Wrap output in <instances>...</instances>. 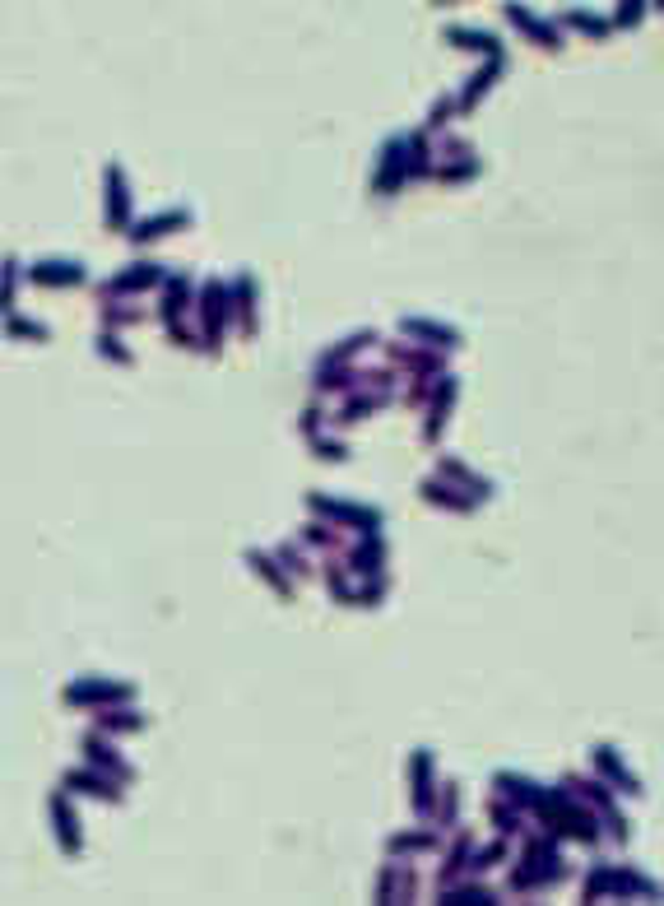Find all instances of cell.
Instances as JSON below:
<instances>
[{"mask_svg": "<svg viewBox=\"0 0 664 906\" xmlns=\"http://www.w3.org/2000/svg\"><path fill=\"white\" fill-rule=\"evenodd\" d=\"M251 288H256V284H251V275H242V279H237V312H242L246 335L256 331V316H251V307H256V303H251Z\"/></svg>", "mask_w": 664, "mask_h": 906, "instance_id": "23", "label": "cell"}, {"mask_svg": "<svg viewBox=\"0 0 664 906\" xmlns=\"http://www.w3.org/2000/svg\"><path fill=\"white\" fill-rule=\"evenodd\" d=\"M641 10H646V5H622L618 23H637V19H641Z\"/></svg>", "mask_w": 664, "mask_h": 906, "instance_id": "32", "label": "cell"}, {"mask_svg": "<svg viewBox=\"0 0 664 906\" xmlns=\"http://www.w3.org/2000/svg\"><path fill=\"white\" fill-rule=\"evenodd\" d=\"M51 818H56V832H60V851L75 855L79 851V818L70 814L66 795H51Z\"/></svg>", "mask_w": 664, "mask_h": 906, "instance_id": "10", "label": "cell"}, {"mask_svg": "<svg viewBox=\"0 0 664 906\" xmlns=\"http://www.w3.org/2000/svg\"><path fill=\"white\" fill-rule=\"evenodd\" d=\"M84 753H88V762H98V767H107V771L116 776V781H131V776H135L131 767H125V762H121V758H116V753L107 749V743H103V739H93V734L84 739Z\"/></svg>", "mask_w": 664, "mask_h": 906, "instance_id": "15", "label": "cell"}, {"mask_svg": "<svg viewBox=\"0 0 664 906\" xmlns=\"http://www.w3.org/2000/svg\"><path fill=\"white\" fill-rule=\"evenodd\" d=\"M432 846V836L428 832H414V836H395L391 841V851H428Z\"/></svg>", "mask_w": 664, "mask_h": 906, "instance_id": "26", "label": "cell"}, {"mask_svg": "<svg viewBox=\"0 0 664 906\" xmlns=\"http://www.w3.org/2000/svg\"><path fill=\"white\" fill-rule=\"evenodd\" d=\"M311 511H326L330 521H344V526H354V530H363V535H376V530H382V511L349 507V502H330V498H321V493L311 498Z\"/></svg>", "mask_w": 664, "mask_h": 906, "instance_id": "3", "label": "cell"}, {"mask_svg": "<svg viewBox=\"0 0 664 906\" xmlns=\"http://www.w3.org/2000/svg\"><path fill=\"white\" fill-rule=\"evenodd\" d=\"M307 535H311L316 544H335V535H330L326 526H307Z\"/></svg>", "mask_w": 664, "mask_h": 906, "instance_id": "33", "label": "cell"}, {"mask_svg": "<svg viewBox=\"0 0 664 906\" xmlns=\"http://www.w3.org/2000/svg\"><path fill=\"white\" fill-rule=\"evenodd\" d=\"M590 762H595L599 771H604L609 781H618V790H622V795H641V781H637V776H632V771L618 762V753L609 749V743H599V749H590Z\"/></svg>", "mask_w": 664, "mask_h": 906, "instance_id": "7", "label": "cell"}, {"mask_svg": "<svg viewBox=\"0 0 664 906\" xmlns=\"http://www.w3.org/2000/svg\"><path fill=\"white\" fill-rule=\"evenodd\" d=\"M432 753L428 749H419L414 753V804H419V814H428V804H432Z\"/></svg>", "mask_w": 664, "mask_h": 906, "instance_id": "17", "label": "cell"}, {"mask_svg": "<svg viewBox=\"0 0 664 906\" xmlns=\"http://www.w3.org/2000/svg\"><path fill=\"white\" fill-rule=\"evenodd\" d=\"M553 879H562V855H558V846H553L549 836H534L530 846H525V864L512 873V888L530 892V888H544Z\"/></svg>", "mask_w": 664, "mask_h": 906, "instance_id": "1", "label": "cell"}, {"mask_svg": "<svg viewBox=\"0 0 664 906\" xmlns=\"http://www.w3.org/2000/svg\"><path fill=\"white\" fill-rule=\"evenodd\" d=\"M423 498L437 502V507H456V511L474 507V498H456V489H441V483H423Z\"/></svg>", "mask_w": 664, "mask_h": 906, "instance_id": "21", "label": "cell"}, {"mask_svg": "<svg viewBox=\"0 0 664 906\" xmlns=\"http://www.w3.org/2000/svg\"><path fill=\"white\" fill-rule=\"evenodd\" d=\"M228 307H233V298H228L224 279H209V284H205V340H209V349H214L218 340H224Z\"/></svg>", "mask_w": 664, "mask_h": 906, "instance_id": "4", "label": "cell"}, {"mask_svg": "<svg viewBox=\"0 0 664 906\" xmlns=\"http://www.w3.org/2000/svg\"><path fill=\"white\" fill-rule=\"evenodd\" d=\"M609 892H641V897H655V883L641 879V873H632V869L604 864V869H595L590 879H586V897L595 901V897H609Z\"/></svg>", "mask_w": 664, "mask_h": 906, "instance_id": "2", "label": "cell"}, {"mask_svg": "<svg viewBox=\"0 0 664 906\" xmlns=\"http://www.w3.org/2000/svg\"><path fill=\"white\" fill-rule=\"evenodd\" d=\"M447 42H460L465 51H488V56H502V42L493 33H479V28H447Z\"/></svg>", "mask_w": 664, "mask_h": 906, "instance_id": "16", "label": "cell"}, {"mask_svg": "<svg viewBox=\"0 0 664 906\" xmlns=\"http://www.w3.org/2000/svg\"><path fill=\"white\" fill-rule=\"evenodd\" d=\"M33 284H51V288H70V284H84V266L79 261H38L28 270Z\"/></svg>", "mask_w": 664, "mask_h": 906, "instance_id": "8", "label": "cell"}, {"mask_svg": "<svg viewBox=\"0 0 664 906\" xmlns=\"http://www.w3.org/2000/svg\"><path fill=\"white\" fill-rule=\"evenodd\" d=\"M163 284V266H131L125 275L107 279V294H131V288H153Z\"/></svg>", "mask_w": 664, "mask_h": 906, "instance_id": "12", "label": "cell"}, {"mask_svg": "<svg viewBox=\"0 0 664 906\" xmlns=\"http://www.w3.org/2000/svg\"><path fill=\"white\" fill-rule=\"evenodd\" d=\"M441 814H447V818L456 814V786H447V799H441Z\"/></svg>", "mask_w": 664, "mask_h": 906, "instance_id": "34", "label": "cell"}, {"mask_svg": "<svg viewBox=\"0 0 664 906\" xmlns=\"http://www.w3.org/2000/svg\"><path fill=\"white\" fill-rule=\"evenodd\" d=\"M98 725H103V730H140L144 716H140V711H103Z\"/></svg>", "mask_w": 664, "mask_h": 906, "instance_id": "22", "label": "cell"}, {"mask_svg": "<svg viewBox=\"0 0 664 906\" xmlns=\"http://www.w3.org/2000/svg\"><path fill=\"white\" fill-rule=\"evenodd\" d=\"M131 684H107V678H75L66 688V702H131Z\"/></svg>", "mask_w": 664, "mask_h": 906, "instance_id": "5", "label": "cell"}, {"mask_svg": "<svg viewBox=\"0 0 664 906\" xmlns=\"http://www.w3.org/2000/svg\"><path fill=\"white\" fill-rule=\"evenodd\" d=\"M191 223V214L186 210H172V214H158V219H144V223H135V242H153V238H168L172 229H186Z\"/></svg>", "mask_w": 664, "mask_h": 906, "instance_id": "13", "label": "cell"}, {"mask_svg": "<svg viewBox=\"0 0 664 906\" xmlns=\"http://www.w3.org/2000/svg\"><path fill=\"white\" fill-rule=\"evenodd\" d=\"M283 563H289L298 576H307V558H302V554H293V544H283Z\"/></svg>", "mask_w": 664, "mask_h": 906, "instance_id": "31", "label": "cell"}, {"mask_svg": "<svg viewBox=\"0 0 664 906\" xmlns=\"http://www.w3.org/2000/svg\"><path fill=\"white\" fill-rule=\"evenodd\" d=\"M502 855H507V846H502V841H493L488 851H479V855H474V864H469V869H474V873H484V869H488V860H502Z\"/></svg>", "mask_w": 664, "mask_h": 906, "instance_id": "28", "label": "cell"}, {"mask_svg": "<svg viewBox=\"0 0 664 906\" xmlns=\"http://www.w3.org/2000/svg\"><path fill=\"white\" fill-rule=\"evenodd\" d=\"M567 19H572L576 28H586V33H595V38H599V33H609V23H604V19H590V14H581V10H572Z\"/></svg>", "mask_w": 664, "mask_h": 906, "instance_id": "27", "label": "cell"}, {"mask_svg": "<svg viewBox=\"0 0 664 906\" xmlns=\"http://www.w3.org/2000/svg\"><path fill=\"white\" fill-rule=\"evenodd\" d=\"M441 897H447V901H493L488 888H447Z\"/></svg>", "mask_w": 664, "mask_h": 906, "instance_id": "25", "label": "cell"}, {"mask_svg": "<svg viewBox=\"0 0 664 906\" xmlns=\"http://www.w3.org/2000/svg\"><path fill=\"white\" fill-rule=\"evenodd\" d=\"M391 400V391H386V386H382V391H363L354 405H344L339 409V424H358V414H367V409H382Z\"/></svg>", "mask_w": 664, "mask_h": 906, "instance_id": "20", "label": "cell"}, {"mask_svg": "<svg viewBox=\"0 0 664 906\" xmlns=\"http://www.w3.org/2000/svg\"><path fill=\"white\" fill-rule=\"evenodd\" d=\"M10 331H14V335H33V340H47V326H33V321H23V316H10Z\"/></svg>", "mask_w": 664, "mask_h": 906, "instance_id": "29", "label": "cell"}, {"mask_svg": "<svg viewBox=\"0 0 664 906\" xmlns=\"http://www.w3.org/2000/svg\"><path fill=\"white\" fill-rule=\"evenodd\" d=\"M103 182H107V229H125V223H131V196H125V177H121V168L107 163Z\"/></svg>", "mask_w": 664, "mask_h": 906, "instance_id": "6", "label": "cell"}, {"mask_svg": "<svg viewBox=\"0 0 664 906\" xmlns=\"http://www.w3.org/2000/svg\"><path fill=\"white\" fill-rule=\"evenodd\" d=\"M66 786L70 790H84V795H98V799H121V790L103 776H88V771H66Z\"/></svg>", "mask_w": 664, "mask_h": 906, "instance_id": "19", "label": "cell"}, {"mask_svg": "<svg viewBox=\"0 0 664 906\" xmlns=\"http://www.w3.org/2000/svg\"><path fill=\"white\" fill-rule=\"evenodd\" d=\"M507 799H516V804H525V808H534L540 804V795H544V786L540 781H530V776H516V771H497V781H493Z\"/></svg>", "mask_w": 664, "mask_h": 906, "instance_id": "9", "label": "cell"}, {"mask_svg": "<svg viewBox=\"0 0 664 906\" xmlns=\"http://www.w3.org/2000/svg\"><path fill=\"white\" fill-rule=\"evenodd\" d=\"M382 563H386V548H382V539H376V535H363V544L354 548V572L372 576V572H382Z\"/></svg>", "mask_w": 664, "mask_h": 906, "instance_id": "18", "label": "cell"}, {"mask_svg": "<svg viewBox=\"0 0 664 906\" xmlns=\"http://www.w3.org/2000/svg\"><path fill=\"white\" fill-rule=\"evenodd\" d=\"M404 335H414V340H432V349H456L460 344V331H451V326H432V321H419V316H404V326H400Z\"/></svg>", "mask_w": 664, "mask_h": 906, "instance_id": "11", "label": "cell"}, {"mask_svg": "<svg viewBox=\"0 0 664 906\" xmlns=\"http://www.w3.org/2000/svg\"><path fill=\"white\" fill-rule=\"evenodd\" d=\"M507 14H512V23H516V28H525V33H530L534 42H544V47H562L558 28H553V23H544V19H534L525 5H507Z\"/></svg>", "mask_w": 664, "mask_h": 906, "instance_id": "14", "label": "cell"}, {"mask_svg": "<svg viewBox=\"0 0 664 906\" xmlns=\"http://www.w3.org/2000/svg\"><path fill=\"white\" fill-rule=\"evenodd\" d=\"M246 563H251V567H256V572H265V576L274 581V591H279V595H283V591H289V581H283V576L274 572V563H270L265 554H256V548H251V554H246Z\"/></svg>", "mask_w": 664, "mask_h": 906, "instance_id": "24", "label": "cell"}, {"mask_svg": "<svg viewBox=\"0 0 664 906\" xmlns=\"http://www.w3.org/2000/svg\"><path fill=\"white\" fill-rule=\"evenodd\" d=\"M98 344H103V353H107V359H116V363H131V353H125V349H116V340H112V335H103Z\"/></svg>", "mask_w": 664, "mask_h": 906, "instance_id": "30", "label": "cell"}]
</instances>
